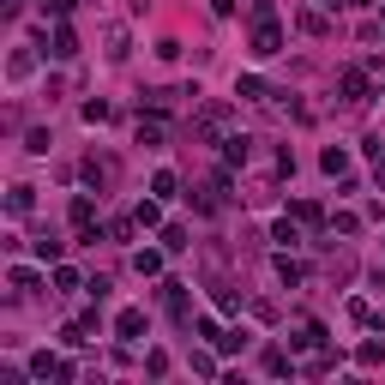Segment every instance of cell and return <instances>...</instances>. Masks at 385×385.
<instances>
[{"instance_id":"obj_1","label":"cell","mask_w":385,"mask_h":385,"mask_svg":"<svg viewBox=\"0 0 385 385\" xmlns=\"http://www.w3.org/2000/svg\"><path fill=\"white\" fill-rule=\"evenodd\" d=\"M277 48H283V30L271 24V18H259V30H253V55L265 60V55H277Z\"/></svg>"},{"instance_id":"obj_2","label":"cell","mask_w":385,"mask_h":385,"mask_svg":"<svg viewBox=\"0 0 385 385\" xmlns=\"http://www.w3.org/2000/svg\"><path fill=\"white\" fill-rule=\"evenodd\" d=\"M337 85H343V103H368V73H356V66H349Z\"/></svg>"},{"instance_id":"obj_3","label":"cell","mask_w":385,"mask_h":385,"mask_svg":"<svg viewBox=\"0 0 385 385\" xmlns=\"http://www.w3.org/2000/svg\"><path fill=\"white\" fill-rule=\"evenodd\" d=\"M48 55H55V60H73V55H78V36L60 24V30H55V43H48Z\"/></svg>"},{"instance_id":"obj_4","label":"cell","mask_w":385,"mask_h":385,"mask_svg":"<svg viewBox=\"0 0 385 385\" xmlns=\"http://www.w3.org/2000/svg\"><path fill=\"white\" fill-rule=\"evenodd\" d=\"M133 271H139V277H157V271H163V253L139 247V253H133Z\"/></svg>"},{"instance_id":"obj_5","label":"cell","mask_w":385,"mask_h":385,"mask_svg":"<svg viewBox=\"0 0 385 385\" xmlns=\"http://www.w3.org/2000/svg\"><path fill=\"white\" fill-rule=\"evenodd\" d=\"M115 331H120V337H139V331H145V313H139V307H127V313L115 319Z\"/></svg>"},{"instance_id":"obj_6","label":"cell","mask_w":385,"mask_h":385,"mask_svg":"<svg viewBox=\"0 0 385 385\" xmlns=\"http://www.w3.org/2000/svg\"><path fill=\"white\" fill-rule=\"evenodd\" d=\"M319 169H326V175H343V169H349V150H343V145H331L326 157H319Z\"/></svg>"},{"instance_id":"obj_7","label":"cell","mask_w":385,"mask_h":385,"mask_svg":"<svg viewBox=\"0 0 385 385\" xmlns=\"http://www.w3.org/2000/svg\"><path fill=\"white\" fill-rule=\"evenodd\" d=\"M30 205H36V187H13V199H6V211H13V217H24Z\"/></svg>"},{"instance_id":"obj_8","label":"cell","mask_w":385,"mask_h":385,"mask_svg":"<svg viewBox=\"0 0 385 385\" xmlns=\"http://www.w3.org/2000/svg\"><path fill=\"white\" fill-rule=\"evenodd\" d=\"M108 175H115V163H97V157H90V163H85V181H90V187H103Z\"/></svg>"},{"instance_id":"obj_9","label":"cell","mask_w":385,"mask_h":385,"mask_svg":"<svg viewBox=\"0 0 385 385\" xmlns=\"http://www.w3.org/2000/svg\"><path fill=\"white\" fill-rule=\"evenodd\" d=\"M90 211H97V205H90V192H78V199H73V223H78V229H90Z\"/></svg>"},{"instance_id":"obj_10","label":"cell","mask_w":385,"mask_h":385,"mask_svg":"<svg viewBox=\"0 0 385 385\" xmlns=\"http://www.w3.org/2000/svg\"><path fill=\"white\" fill-rule=\"evenodd\" d=\"M163 247H169V253L187 247V229H181V223H169V229H163Z\"/></svg>"},{"instance_id":"obj_11","label":"cell","mask_w":385,"mask_h":385,"mask_svg":"<svg viewBox=\"0 0 385 385\" xmlns=\"http://www.w3.org/2000/svg\"><path fill=\"white\" fill-rule=\"evenodd\" d=\"M108 55H115V60L127 55V30H120V24H108Z\"/></svg>"},{"instance_id":"obj_12","label":"cell","mask_w":385,"mask_h":385,"mask_svg":"<svg viewBox=\"0 0 385 385\" xmlns=\"http://www.w3.org/2000/svg\"><path fill=\"white\" fill-rule=\"evenodd\" d=\"M150 192H157V199H169V192H175V175H169V169H157V181H150Z\"/></svg>"},{"instance_id":"obj_13","label":"cell","mask_w":385,"mask_h":385,"mask_svg":"<svg viewBox=\"0 0 385 385\" xmlns=\"http://www.w3.org/2000/svg\"><path fill=\"white\" fill-rule=\"evenodd\" d=\"M43 6H48L55 18H66V13H73V0H43Z\"/></svg>"},{"instance_id":"obj_14","label":"cell","mask_w":385,"mask_h":385,"mask_svg":"<svg viewBox=\"0 0 385 385\" xmlns=\"http://www.w3.org/2000/svg\"><path fill=\"white\" fill-rule=\"evenodd\" d=\"M349 6H373V0H349Z\"/></svg>"},{"instance_id":"obj_15","label":"cell","mask_w":385,"mask_h":385,"mask_svg":"<svg viewBox=\"0 0 385 385\" xmlns=\"http://www.w3.org/2000/svg\"><path fill=\"white\" fill-rule=\"evenodd\" d=\"M379 187H385V169H379Z\"/></svg>"},{"instance_id":"obj_16","label":"cell","mask_w":385,"mask_h":385,"mask_svg":"<svg viewBox=\"0 0 385 385\" xmlns=\"http://www.w3.org/2000/svg\"><path fill=\"white\" fill-rule=\"evenodd\" d=\"M326 6H337V0H326Z\"/></svg>"}]
</instances>
